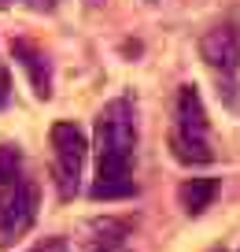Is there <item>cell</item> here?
I'll return each mask as SVG.
<instances>
[{
	"label": "cell",
	"mask_w": 240,
	"mask_h": 252,
	"mask_svg": "<svg viewBox=\"0 0 240 252\" xmlns=\"http://www.w3.org/2000/svg\"><path fill=\"white\" fill-rule=\"evenodd\" d=\"M23 178V152L19 145H0V189Z\"/></svg>",
	"instance_id": "obj_9"
},
{
	"label": "cell",
	"mask_w": 240,
	"mask_h": 252,
	"mask_svg": "<svg viewBox=\"0 0 240 252\" xmlns=\"http://www.w3.org/2000/svg\"><path fill=\"white\" fill-rule=\"evenodd\" d=\"M207 130H211V123H207V108H203L200 89L181 86L178 100H174V134H170L174 159L185 167H207L214 159Z\"/></svg>",
	"instance_id": "obj_2"
},
{
	"label": "cell",
	"mask_w": 240,
	"mask_h": 252,
	"mask_svg": "<svg viewBox=\"0 0 240 252\" xmlns=\"http://www.w3.org/2000/svg\"><path fill=\"white\" fill-rule=\"evenodd\" d=\"M218 189H222V178H185L178 186V204L188 219H200L211 204H214Z\"/></svg>",
	"instance_id": "obj_7"
},
{
	"label": "cell",
	"mask_w": 240,
	"mask_h": 252,
	"mask_svg": "<svg viewBox=\"0 0 240 252\" xmlns=\"http://www.w3.org/2000/svg\"><path fill=\"white\" fill-rule=\"evenodd\" d=\"M11 56L30 74V86L37 93V100H48L52 96V63H48V56L37 45H30V41H11Z\"/></svg>",
	"instance_id": "obj_6"
},
{
	"label": "cell",
	"mask_w": 240,
	"mask_h": 252,
	"mask_svg": "<svg viewBox=\"0 0 240 252\" xmlns=\"http://www.w3.org/2000/svg\"><path fill=\"white\" fill-rule=\"evenodd\" d=\"M200 56L218 78V96L233 111L240 108V26L237 23H218L203 33Z\"/></svg>",
	"instance_id": "obj_3"
},
{
	"label": "cell",
	"mask_w": 240,
	"mask_h": 252,
	"mask_svg": "<svg viewBox=\"0 0 240 252\" xmlns=\"http://www.w3.org/2000/svg\"><path fill=\"white\" fill-rule=\"evenodd\" d=\"M85 156H89V141L81 134L78 123H55L52 126V174H55V189L59 200H74L81 189V171H85Z\"/></svg>",
	"instance_id": "obj_4"
},
{
	"label": "cell",
	"mask_w": 240,
	"mask_h": 252,
	"mask_svg": "<svg viewBox=\"0 0 240 252\" xmlns=\"http://www.w3.org/2000/svg\"><path fill=\"white\" fill-rule=\"evenodd\" d=\"M93 237H89L85 252H118L126 245V237H130V219H115V215H107V219H96L93 226Z\"/></svg>",
	"instance_id": "obj_8"
},
{
	"label": "cell",
	"mask_w": 240,
	"mask_h": 252,
	"mask_svg": "<svg viewBox=\"0 0 240 252\" xmlns=\"http://www.w3.org/2000/svg\"><path fill=\"white\" fill-rule=\"evenodd\" d=\"M37 208H41L37 182L19 178L8 189H0V249H8L19 237L30 234V226L37 222Z\"/></svg>",
	"instance_id": "obj_5"
},
{
	"label": "cell",
	"mask_w": 240,
	"mask_h": 252,
	"mask_svg": "<svg viewBox=\"0 0 240 252\" xmlns=\"http://www.w3.org/2000/svg\"><path fill=\"white\" fill-rule=\"evenodd\" d=\"M26 252H70V245H67V237H45V241H37Z\"/></svg>",
	"instance_id": "obj_10"
},
{
	"label": "cell",
	"mask_w": 240,
	"mask_h": 252,
	"mask_svg": "<svg viewBox=\"0 0 240 252\" xmlns=\"http://www.w3.org/2000/svg\"><path fill=\"white\" fill-rule=\"evenodd\" d=\"M137 137V104L130 96H115L104 104L93 130L96 182L89 189L93 200H126L137 193V182H133Z\"/></svg>",
	"instance_id": "obj_1"
},
{
	"label": "cell",
	"mask_w": 240,
	"mask_h": 252,
	"mask_svg": "<svg viewBox=\"0 0 240 252\" xmlns=\"http://www.w3.org/2000/svg\"><path fill=\"white\" fill-rule=\"evenodd\" d=\"M8 93H11V82H8V71L0 67V108L8 104Z\"/></svg>",
	"instance_id": "obj_11"
},
{
	"label": "cell",
	"mask_w": 240,
	"mask_h": 252,
	"mask_svg": "<svg viewBox=\"0 0 240 252\" xmlns=\"http://www.w3.org/2000/svg\"><path fill=\"white\" fill-rule=\"evenodd\" d=\"M85 4H89V8H100V4H104V0H85Z\"/></svg>",
	"instance_id": "obj_12"
},
{
	"label": "cell",
	"mask_w": 240,
	"mask_h": 252,
	"mask_svg": "<svg viewBox=\"0 0 240 252\" xmlns=\"http://www.w3.org/2000/svg\"><path fill=\"white\" fill-rule=\"evenodd\" d=\"M8 4H15V0H0V8H8Z\"/></svg>",
	"instance_id": "obj_13"
}]
</instances>
